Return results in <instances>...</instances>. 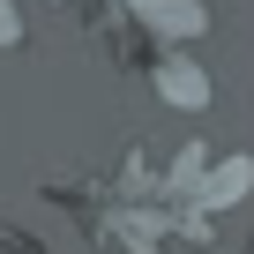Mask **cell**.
<instances>
[{
  "instance_id": "obj_2",
  "label": "cell",
  "mask_w": 254,
  "mask_h": 254,
  "mask_svg": "<svg viewBox=\"0 0 254 254\" xmlns=\"http://www.w3.org/2000/svg\"><path fill=\"white\" fill-rule=\"evenodd\" d=\"M15 38H23V15L8 8V0H0V45H15Z\"/></svg>"
},
{
  "instance_id": "obj_1",
  "label": "cell",
  "mask_w": 254,
  "mask_h": 254,
  "mask_svg": "<svg viewBox=\"0 0 254 254\" xmlns=\"http://www.w3.org/2000/svg\"><path fill=\"white\" fill-rule=\"evenodd\" d=\"M157 90H165L172 105H209V82H202L187 60H165V67H157Z\"/></svg>"
}]
</instances>
